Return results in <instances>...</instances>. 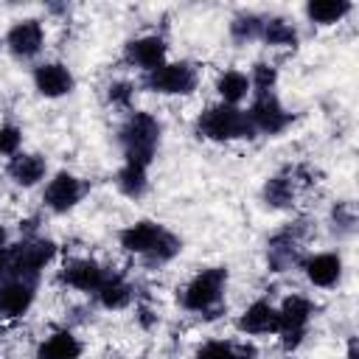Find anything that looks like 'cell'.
<instances>
[{"instance_id": "5", "label": "cell", "mask_w": 359, "mask_h": 359, "mask_svg": "<svg viewBox=\"0 0 359 359\" xmlns=\"http://www.w3.org/2000/svg\"><path fill=\"white\" fill-rule=\"evenodd\" d=\"M311 317H314V303L306 294L283 297V303L278 306V337H280L283 348L294 351L303 342Z\"/></svg>"}, {"instance_id": "9", "label": "cell", "mask_w": 359, "mask_h": 359, "mask_svg": "<svg viewBox=\"0 0 359 359\" xmlns=\"http://www.w3.org/2000/svg\"><path fill=\"white\" fill-rule=\"evenodd\" d=\"M84 196V182L70 174V171H59L53 174L48 182H45V191H42V202L50 213H67L73 210Z\"/></svg>"}, {"instance_id": "16", "label": "cell", "mask_w": 359, "mask_h": 359, "mask_svg": "<svg viewBox=\"0 0 359 359\" xmlns=\"http://www.w3.org/2000/svg\"><path fill=\"white\" fill-rule=\"evenodd\" d=\"M238 331L247 337H266L278 334V309L269 300H252L241 314H238Z\"/></svg>"}, {"instance_id": "7", "label": "cell", "mask_w": 359, "mask_h": 359, "mask_svg": "<svg viewBox=\"0 0 359 359\" xmlns=\"http://www.w3.org/2000/svg\"><path fill=\"white\" fill-rule=\"evenodd\" d=\"M244 112L250 118L252 132H261V135H280L292 123V115L286 112V107L278 101L275 93L255 95L252 104H250V109H244Z\"/></svg>"}, {"instance_id": "23", "label": "cell", "mask_w": 359, "mask_h": 359, "mask_svg": "<svg viewBox=\"0 0 359 359\" xmlns=\"http://www.w3.org/2000/svg\"><path fill=\"white\" fill-rule=\"evenodd\" d=\"M115 182H118V188H121L123 196H129V199H140V196L146 194V188H149V168L123 160V165H121Z\"/></svg>"}, {"instance_id": "19", "label": "cell", "mask_w": 359, "mask_h": 359, "mask_svg": "<svg viewBox=\"0 0 359 359\" xmlns=\"http://www.w3.org/2000/svg\"><path fill=\"white\" fill-rule=\"evenodd\" d=\"M216 93H219L222 104L238 107V104L252 93V87H250V76H247L244 70H236V67L222 70L219 79H216Z\"/></svg>"}, {"instance_id": "4", "label": "cell", "mask_w": 359, "mask_h": 359, "mask_svg": "<svg viewBox=\"0 0 359 359\" xmlns=\"http://www.w3.org/2000/svg\"><path fill=\"white\" fill-rule=\"evenodd\" d=\"M56 258V244L50 238H25L20 241L17 247L6 250V261H8V275L14 278H25V280H34L42 275L45 266H50V261Z\"/></svg>"}, {"instance_id": "11", "label": "cell", "mask_w": 359, "mask_h": 359, "mask_svg": "<svg viewBox=\"0 0 359 359\" xmlns=\"http://www.w3.org/2000/svg\"><path fill=\"white\" fill-rule=\"evenodd\" d=\"M303 275L311 286L317 289H331L342 280V258L339 252H331V250H323V252H311L303 264Z\"/></svg>"}, {"instance_id": "10", "label": "cell", "mask_w": 359, "mask_h": 359, "mask_svg": "<svg viewBox=\"0 0 359 359\" xmlns=\"http://www.w3.org/2000/svg\"><path fill=\"white\" fill-rule=\"evenodd\" d=\"M34 300H36V283L34 280L8 275L0 283V317H6V320L25 317L28 309L34 306Z\"/></svg>"}, {"instance_id": "21", "label": "cell", "mask_w": 359, "mask_h": 359, "mask_svg": "<svg viewBox=\"0 0 359 359\" xmlns=\"http://www.w3.org/2000/svg\"><path fill=\"white\" fill-rule=\"evenodd\" d=\"M348 0H309L306 3V17L314 25H337L351 14Z\"/></svg>"}, {"instance_id": "29", "label": "cell", "mask_w": 359, "mask_h": 359, "mask_svg": "<svg viewBox=\"0 0 359 359\" xmlns=\"http://www.w3.org/2000/svg\"><path fill=\"white\" fill-rule=\"evenodd\" d=\"M107 95H109V101L115 107H129L132 104V95H135V87L129 81H112Z\"/></svg>"}, {"instance_id": "27", "label": "cell", "mask_w": 359, "mask_h": 359, "mask_svg": "<svg viewBox=\"0 0 359 359\" xmlns=\"http://www.w3.org/2000/svg\"><path fill=\"white\" fill-rule=\"evenodd\" d=\"M275 84H278V70H275L272 65H266V62L252 65V70H250V87H252L255 95H266V93H272Z\"/></svg>"}, {"instance_id": "15", "label": "cell", "mask_w": 359, "mask_h": 359, "mask_svg": "<svg viewBox=\"0 0 359 359\" xmlns=\"http://www.w3.org/2000/svg\"><path fill=\"white\" fill-rule=\"evenodd\" d=\"M165 53H168V45L163 36L157 34H146V36H137L126 45V62L132 67H140L146 73H151L154 67H160L165 62Z\"/></svg>"}, {"instance_id": "14", "label": "cell", "mask_w": 359, "mask_h": 359, "mask_svg": "<svg viewBox=\"0 0 359 359\" xmlns=\"http://www.w3.org/2000/svg\"><path fill=\"white\" fill-rule=\"evenodd\" d=\"M165 236V227L160 222H151V219H140L129 227L121 230V247L132 255H143L149 258L154 252V247L160 244V238Z\"/></svg>"}, {"instance_id": "12", "label": "cell", "mask_w": 359, "mask_h": 359, "mask_svg": "<svg viewBox=\"0 0 359 359\" xmlns=\"http://www.w3.org/2000/svg\"><path fill=\"white\" fill-rule=\"evenodd\" d=\"M107 275L109 272L98 261H93V258H73L62 269V283L76 289V292H87V294L93 292L95 294L101 289V283L107 280Z\"/></svg>"}, {"instance_id": "18", "label": "cell", "mask_w": 359, "mask_h": 359, "mask_svg": "<svg viewBox=\"0 0 359 359\" xmlns=\"http://www.w3.org/2000/svg\"><path fill=\"white\" fill-rule=\"evenodd\" d=\"M84 351L73 331H53L36 345V359H79Z\"/></svg>"}, {"instance_id": "1", "label": "cell", "mask_w": 359, "mask_h": 359, "mask_svg": "<svg viewBox=\"0 0 359 359\" xmlns=\"http://www.w3.org/2000/svg\"><path fill=\"white\" fill-rule=\"evenodd\" d=\"M160 135H163V126L151 112H132L118 132L123 160L149 168L154 160V151L160 146Z\"/></svg>"}, {"instance_id": "2", "label": "cell", "mask_w": 359, "mask_h": 359, "mask_svg": "<svg viewBox=\"0 0 359 359\" xmlns=\"http://www.w3.org/2000/svg\"><path fill=\"white\" fill-rule=\"evenodd\" d=\"M196 132L205 140L213 143H230V140H241V137H252V126L244 109L230 107V104H213L205 112H199L196 118Z\"/></svg>"}, {"instance_id": "24", "label": "cell", "mask_w": 359, "mask_h": 359, "mask_svg": "<svg viewBox=\"0 0 359 359\" xmlns=\"http://www.w3.org/2000/svg\"><path fill=\"white\" fill-rule=\"evenodd\" d=\"M261 39L272 48H294L297 45V28L283 17H264Z\"/></svg>"}, {"instance_id": "30", "label": "cell", "mask_w": 359, "mask_h": 359, "mask_svg": "<svg viewBox=\"0 0 359 359\" xmlns=\"http://www.w3.org/2000/svg\"><path fill=\"white\" fill-rule=\"evenodd\" d=\"M6 244H8V230H6V224L0 222V252L6 250Z\"/></svg>"}, {"instance_id": "20", "label": "cell", "mask_w": 359, "mask_h": 359, "mask_svg": "<svg viewBox=\"0 0 359 359\" xmlns=\"http://www.w3.org/2000/svg\"><path fill=\"white\" fill-rule=\"evenodd\" d=\"M95 300L101 303V309L107 311H121L132 303V286L121 278V275H107V280L101 283V289L95 292Z\"/></svg>"}, {"instance_id": "26", "label": "cell", "mask_w": 359, "mask_h": 359, "mask_svg": "<svg viewBox=\"0 0 359 359\" xmlns=\"http://www.w3.org/2000/svg\"><path fill=\"white\" fill-rule=\"evenodd\" d=\"M261 28H264V17L247 11L230 22V36L236 42H252V39H261Z\"/></svg>"}, {"instance_id": "25", "label": "cell", "mask_w": 359, "mask_h": 359, "mask_svg": "<svg viewBox=\"0 0 359 359\" xmlns=\"http://www.w3.org/2000/svg\"><path fill=\"white\" fill-rule=\"evenodd\" d=\"M294 199V180L289 174H275L264 182V202L269 208H289Z\"/></svg>"}, {"instance_id": "6", "label": "cell", "mask_w": 359, "mask_h": 359, "mask_svg": "<svg viewBox=\"0 0 359 359\" xmlns=\"http://www.w3.org/2000/svg\"><path fill=\"white\" fill-rule=\"evenodd\" d=\"M199 84V73L191 62H163L146 73V87L157 95H191Z\"/></svg>"}, {"instance_id": "17", "label": "cell", "mask_w": 359, "mask_h": 359, "mask_svg": "<svg viewBox=\"0 0 359 359\" xmlns=\"http://www.w3.org/2000/svg\"><path fill=\"white\" fill-rule=\"evenodd\" d=\"M48 174V163L42 154H31V151H20L8 160V177L14 180V185L20 188H34L45 180Z\"/></svg>"}, {"instance_id": "13", "label": "cell", "mask_w": 359, "mask_h": 359, "mask_svg": "<svg viewBox=\"0 0 359 359\" xmlns=\"http://www.w3.org/2000/svg\"><path fill=\"white\" fill-rule=\"evenodd\" d=\"M34 87L45 98H62L76 87V79L62 62H42L34 67Z\"/></svg>"}, {"instance_id": "3", "label": "cell", "mask_w": 359, "mask_h": 359, "mask_svg": "<svg viewBox=\"0 0 359 359\" xmlns=\"http://www.w3.org/2000/svg\"><path fill=\"white\" fill-rule=\"evenodd\" d=\"M224 289H227V269H224V266H208V269H199V272L182 286L180 303H182L185 311L210 314L213 309L222 306Z\"/></svg>"}, {"instance_id": "8", "label": "cell", "mask_w": 359, "mask_h": 359, "mask_svg": "<svg viewBox=\"0 0 359 359\" xmlns=\"http://www.w3.org/2000/svg\"><path fill=\"white\" fill-rule=\"evenodd\" d=\"M6 50L20 59V62H28L34 59L42 48H45V28L39 20L34 17H25V20H17L8 31H6Z\"/></svg>"}, {"instance_id": "28", "label": "cell", "mask_w": 359, "mask_h": 359, "mask_svg": "<svg viewBox=\"0 0 359 359\" xmlns=\"http://www.w3.org/2000/svg\"><path fill=\"white\" fill-rule=\"evenodd\" d=\"M20 146H22V129L14 123H0V157L20 154Z\"/></svg>"}, {"instance_id": "22", "label": "cell", "mask_w": 359, "mask_h": 359, "mask_svg": "<svg viewBox=\"0 0 359 359\" xmlns=\"http://www.w3.org/2000/svg\"><path fill=\"white\" fill-rule=\"evenodd\" d=\"M255 351L250 345H238L230 339H208L196 348L194 359H252Z\"/></svg>"}]
</instances>
